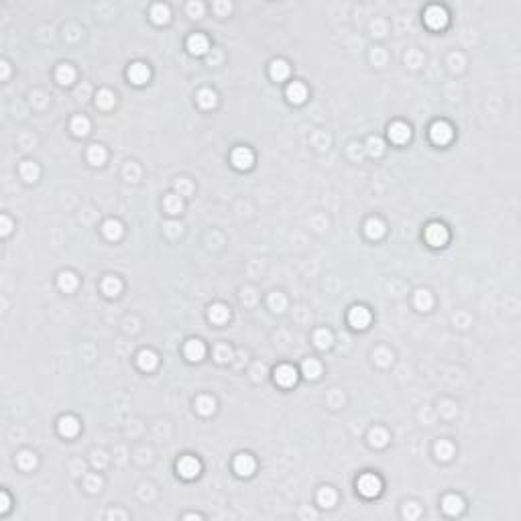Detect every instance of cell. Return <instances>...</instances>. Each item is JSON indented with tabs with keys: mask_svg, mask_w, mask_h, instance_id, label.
Instances as JSON below:
<instances>
[{
	"mask_svg": "<svg viewBox=\"0 0 521 521\" xmlns=\"http://www.w3.org/2000/svg\"><path fill=\"white\" fill-rule=\"evenodd\" d=\"M430 137L436 145H446L450 139H452V127L448 122H434L432 129H430Z\"/></svg>",
	"mask_w": 521,
	"mask_h": 521,
	"instance_id": "obj_7",
	"label": "cell"
},
{
	"mask_svg": "<svg viewBox=\"0 0 521 521\" xmlns=\"http://www.w3.org/2000/svg\"><path fill=\"white\" fill-rule=\"evenodd\" d=\"M163 204H165V210H167L169 214H179V212H181V208H183V204H181V198H179V196H173V194H171V196H167Z\"/></svg>",
	"mask_w": 521,
	"mask_h": 521,
	"instance_id": "obj_36",
	"label": "cell"
},
{
	"mask_svg": "<svg viewBox=\"0 0 521 521\" xmlns=\"http://www.w3.org/2000/svg\"><path fill=\"white\" fill-rule=\"evenodd\" d=\"M55 78H57V82L59 84H64V86H70L72 82H74V78H76V72H74V68L72 66H59L57 68V72H55Z\"/></svg>",
	"mask_w": 521,
	"mask_h": 521,
	"instance_id": "obj_23",
	"label": "cell"
},
{
	"mask_svg": "<svg viewBox=\"0 0 521 521\" xmlns=\"http://www.w3.org/2000/svg\"><path fill=\"white\" fill-rule=\"evenodd\" d=\"M348 322H350L352 328L362 330V328L369 326L371 314H369V310H366V308H362V305H354V308L348 312Z\"/></svg>",
	"mask_w": 521,
	"mask_h": 521,
	"instance_id": "obj_6",
	"label": "cell"
},
{
	"mask_svg": "<svg viewBox=\"0 0 521 521\" xmlns=\"http://www.w3.org/2000/svg\"><path fill=\"white\" fill-rule=\"evenodd\" d=\"M120 289H122V283H120V279L118 277H106L104 281H102V291L106 293V295H118L120 293Z\"/></svg>",
	"mask_w": 521,
	"mask_h": 521,
	"instance_id": "obj_26",
	"label": "cell"
},
{
	"mask_svg": "<svg viewBox=\"0 0 521 521\" xmlns=\"http://www.w3.org/2000/svg\"><path fill=\"white\" fill-rule=\"evenodd\" d=\"M413 301H415V308L417 310H421V312H427L432 308V293L430 291H425V289H419L417 293H415V297H413Z\"/></svg>",
	"mask_w": 521,
	"mask_h": 521,
	"instance_id": "obj_20",
	"label": "cell"
},
{
	"mask_svg": "<svg viewBox=\"0 0 521 521\" xmlns=\"http://www.w3.org/2000/svg\"><path fill=\"white\" fill-rule=\"evenodd\" d=\"M216 358L218 360H228L230 358V348L228 346H218L216 348Z\"/></svg>",
	"mask_w": 521,
	"mask_h": 521,
	"instance_id": "obj_44",
	"label": "cell"
},
{
	"mask_svg": "<svg viewBox=\"0 0 521 521\" xmlns=\"http://www.w3.org/2000/svg\"><path fill=\"white\" fill-rule=\"evenodd\" d=\"M216 11H218V13H228V11H230V5H224V3H218V5H216Z\"/></svg>",
	"mask_w": 521,
	"mask_h": 521,
	"instance_id": "obj_49",
	"label": "cell"
},
{
	"mask_svg": "<svg viewBox=\"0 0 521 521\" xmlns=\"http://www.w3.org/2000/svg\"><path fill=\"white\" fill-rule=\"evenodd\" d=\"M72 131H74L78 137L88 135V131H90V122H88V118H86V116H76V118L72 120Z\"/></svg>",
	"mask_w": 521,
	"mask_h": 521,
	"instance_id": "obj_30",
	"label": "cell"
},
{
	"mask_svg": "<svg viewBox=\"0 0 521 521\" xmlns=\"http://www.w3.org/2000/svg\"><path fill=\"white\" fill-rule=\"evenodd\" d=\"M320 373H322V366H320L318 360L310 358V360H305V362H303V375L308 377V379H318Z\"/></svg>",
	"mask_w": 521,
	"mask_h": 521,
	"instance_id": "obj_28",
	"label": "cell"
},
{
	"mask_svg": "<svg viewBox=\"0 0 521 521\" xmlns=\"http://www.w3.org/2000/svg\"><path fill=\"white\" fill-rule=\"evenodd\" d=\"M381 151H383V143L379 139H371L369 141V153H371V155H381Z\"/></svg>",
	"mask_w": 521,
	"mask_h": 521,
	"instance_id": "obj_41",
	"label": "cell"
},
{
	"mask_svg": "<svg viewBox=\"0 0 521 521\" xmlns=\"http://www.w3.org/2000/svg\"><path fill=\"white\" fill-rule=\"evenodd\" d=\"M436 454H438V458H442V460H448V458H452V454H454V448H452V444L450 442H440L438 446H436Z\"/></svg>",
	"mask_w": 521,
	"mask_h": 521,
	"instance_id": "obj_38",
	"label": "cell"
},
{
	"mask_svg": "<svg viewBox=\"0 0 521 521\" xmlns=\"http://www.w3.org/2000/svg\"><path fill=\"white\" fill-rule=\"evenodd\" d=\"M88 161H90L92 165H102V163L106 161V151H104V147L92 145V147L88 149Z\"/></svg>",
	"mask_w": 521,
	"mask_h": 521,
	"instance_id": "obj_22",
	"label": "cell"
},
{
	"mask_svg": "<svg viewBox=\"0 0 521 521\" xmlns=\"http://www.w3.org/2000/svg\"><path fill=\"white\" fill-rule=\"evenodd\" d=\"M196 409L202 415H210L214 409H216V401H214L212 397H208V395H202V397H198V399H196Z\"/></svg>",
	"mask_w": 521,
	"mask_h": 521,
	"instance_id": "obj_24",
	"label": "cell"
},
{
	"mask_svg": "<svg viewBox=\"0 0 521 521\" xmlns=\"http://www.w3.org/2000/svg\"><path fill=\"white\" fill-rule=\"evenodd\" d=\"M102 230H104L106 238H110V240H118V238L122 236V224L116 222V220H108Z\"/></svg>",
	"mask_w": 521,
	"mask_h": 521,
	"instance_id": "obj_27",
	"label": "cell"
},
{
	"mask_svg": "<svg viewBox=\"0 0 521 521\" xmlns=\"http://www.w3.org/2000/svg\"><path fill=\"white\" fill-rule=\"evenodd\" d=\"M11 232V220L7 216H3V234H9Z\"/></svg>",
	"mask_w": 521,
	"mask_h": 521,
	"instance_id": "obj_48",
	"label": "cell"
},
{
	"mask_svg": "<svg viewBox=\"0 0 521 521\" xmlns=\"http://www.w3.org/2000/svg\"><path fill=\"white\" fill-rule=\"evenodd\" d=\"M188 13H190L194 19H198V17H202V13H204V7H202L200 3H190V5H188Z\"/></svg>",
	"mask_w": 521,
	"mask_h": 521,
	"instance_id": "obj_43",
	"label": "cell"
},
{
	"mask_svg": "<svg viewBox=\"0 0 521 521\" xmlns=\"http://www.w3.org/2000/svg\"><path fill=\"white\" fill-rule=\"evenodd\" d=\"M21 175H23L27 181H35L37 175H39V167H37L35 163H31V161H25V163L21 165Z\"/></svg>",
	"mask_w": 521,
	"mask_h": 521,
	"instance_id": "obj_35",
	"label": "cell"
},
{
	"mask_svg": "<svg viewBox=\"0 0 521 521\" xmlns=\"http://www.w3.org/2000/svg\"><path fill=\"white\" fill-rule=\"evenodd\" d=\"M287 98H289V102H293V104H301L305 98H308V90H305L303 84L293 82V84L287 86Z\"/></svg>",
	"mask_w": 521,
	"mask_h": 521,
	"instance_id": "obj_13",
	"label": "cell"
},
{
	"mask_svg": "<svg viewBox=\"0 0 521 521\" xmlns=\"http://www.w3.org/2000/svg\"><path fill=\"white\" fill-rule=\"evenodd\" d=\"M9 76V64H3V78Z\"/></svg>",
	"mask_w": 521,
	"mask_h": 521,
	"instance_id": "obj_50",
	"label": "cell"
},
{
	"mask_svg": "<svg viewBox=\"0 0 521 521\" xmlns=\"http://www.w3.org/2000/svg\"><path fill=\"white\" fill-rule=\"evenodd\" d=\"M17 462H19L21 468L31 470V468L37 464V458H35V454H31V452H21V454L17 456Z\"/></svg>",
	"mask_w": 521,
	"mask_h": 521,
	"instance_id": "obj_34",
	"label": "cell"
},
{
	"mask_svg": "<svg viewBox=\"0 0 521 521\" xmlns=\"http://www.w3.org/2000/svg\"><path fill=\"white\" fill-rule=\"evenodd\" d=\"M425 240L432 244V247H442V244H446V240H448V230H446V226L444 224H438V222H434V224H430L425 228Z\"/></svg>",
	"mask_w": 521,
	"mask_h": 521,
	"instance_id": "obj_3",
	"label": "cell"
},
{
	"mask_svg": "<svg viewBox=\"0 0 521 521\" xmlns=\"http://www.w3.org/2000/svg\"><path fill=\"white\" fill-rule=\"evenodd\" d=\"M204 354H206V348L200 340H188L186 342V356L190 360H202Z\"/></svg>",
	"mask_w": 521,
	"mask_h": 521,
	"instance_id": "obj_15",
	"label": "cell"
},
{
	"mask_svg": "<svg viewBox=\"0 0 521 521\" xmlns=\"http://www.w3.org/2000/svg\"><path fill=\"white\" fill-rule=\"evenodd\" d=\"M387 440H389V436H387V432L383 430V427H375V430L371 432V444L373 446L381 448V446L387 444Z\"/></svg>",
	"mask_w": 521,
	"mask_h": 521,
	"instance_id": "obj_37",
	"label": "cell"
},
{
	"mask_svg": "<svg viewBox=\"0 0 521 521\" xmlns=\"http://www.w3.org/2000/svg\"><path fill=\"white\" fill-rule=\"evenodd\" d=\"M208 316H210V320H212L214 324H224V322L228 320L230 314H228V308H226V305L216 303V305H212V308H210V314H208Z\"/></svg>",
	"mask_w": 521,
	"mask_h": 521,
	"instance_id": "obj_19",
	"label": "cell"
},
{
	"mask_svg": "<svg viewBox=\"0 0 521 521\" xmlns=\"http://www.w3.org/2000/svg\"><path fill=\"white\" fill-rule=\"evenodd\" d=\"M389 137H391L393 143H399V145H401V143L409 141L411 131H409L407 125H403V122H395V125L389 127Z\"/></svg>",
	"mask_w": 521,
	"mask_h": 521,
	"instance_id": "obj_12",
	"label": "cell"
},
{
	"mask_svg": "<svg viewBox=\"0 0 521 521\" xmlns=\"http://www.w3.org/2000/svg\"><path fill=\"white\" fill-rule=\"evenodd\" d=\"M200 470H202V464H200L198 458H194V456H183V458H179L177 472H179L183 478H194V476L200 474Z\"/></svg>",
	"mask_w": 521,
	"mask_h": 521,
	"instance_id": "obj_2",
	"label": "cell"
},
{
	"mask_svg": "<svg viewBox=\"0 0 521 521\" xmlns=\"http://www.w3.org/2000/svg\"><path fill=\"white\" fill-rule=\"evenodd\" d=\"M151 17H153V21H155V23L163 25V23L169 21V9L165 5H155L151 9Z\"/></svg>",
	"mask_w": 521,
	"mask_h": 521,
	"instance_id": "obj_32",
	"label": "cell"
},
{
	"mask_svg": "<svg viewBox=\"0 0 521 521\" xmlns=\"http://www.w3.org/2000/svg\"><path fill=\"white\" fill-rule=\"evenodd\" d=\"M232 163L236 169H251L253 163H255V157H253V151L247 149V147H238L232 151Z\"/></svg>",
	"mask_w": 521,
	"mask_h": 521,
	"instance_id": "obj_4",
	"label": "cell"
},
{
	"mask_svg": "<svg viewBox=\"0 0 521 521\" xmlns=\"http://www.w3.org/2000/svg\"><path fill=\"white\" fill-rule=\"evenodd\" d=\"M80 432V421L72 415H66L59 419V434L66 436V438H74L76 434Z\"/></svg>",
	"mask_w": 521,
	"mask_h": 521,
	"instance_id": "obj_11",
	"label": "cell"
},
{
	"mask_svg": "<svg viewBox=\"0 0 521 521\" xmlns=\"http://www.w3.org/2000/svg\"><path fill=\"white\" fill-rule=\"evenodd\" d=\"M137 362H139V366H141L143 371H153V369H155V366H157L159 358H157V354L153 352V350H143V352L139 354Z\"/></svg>",
	"mask_w": 521,
	"mask_h": 521,
	"instance_id": "obj_14",
	"label": "cell"
},
{
	"mask_svg": "<svg viewBox=\"0 0 521 521\" xmlns=\"http://www.w3.org/2000/svg\"><path fill=\"white\" fill-rule=\"evenodd\" d=\"M100 484H102L100 476H88V478H86V488H88V491H92V493L98 491Z\"/></svg>",
	"mask_w": 521,
	"mask_h": 521,
	"instance_id": "obj_40",
	"label": "cell"
},
{
	"mask_svg": "<svg viewBox=\"0 0 521 521\" xmlns=\"http://www.w3.org/2000/svg\"><path fill=\"white\" fill-rule=\"evenodd\" d=\"M289 76V66H287V61H283V59H275L273 64H271V78L273 80H285Z\"/></svg>",
	"mask_w": 521,
	"mask_h": 521,
	"instance_id": "obj_17",
	"label": "cell"
},
{
	"mask_svg": "<svg viewBox=\"0 0 521 521\" xmlns=\"http://www.w3.org/2000/svg\"><path fill=\"white\" fill-rule=\"evenodd\" d=\"M356 486H358V493L360 495H364V497H377L379 493H381V478L377 476V474H371V472H366V474H362L360 478H358V482H356Z\"/></svg>",
	"mask_w": 521,
	"mask_h": 521,
	"instance_id": "obj_1",
	"label": "cell"
},
{
	"mask_svg": "<svg viewBox=\"0 0 521 521\" xmlns=\"http://www.w3.org/2000/svg\"><path fill=\"white\" fill-rule=\"evenodd\" d=\"M198 104L202 106V108H212L214 104H216V94H214L212 90H200V94H198Z\"/></svg>",
	"mask_w": 521,
	"mask_h": 521,
	"instance_id": "obj_31",
	"label": "cell"
},
{
	"mask_svg": "<svg viewBox=\"0 0 521 521\" xmlns=\"http://www.w3.org/2000/svg\"><path fill=\"white\" fill-rule=\"evenodd\" d=\"M96 104H98L100 108H104V110L112 108V106H114V94H112L110 90H100L98 96H96Z\"/></svg>",
	"mask_w": 521,
	"mask_h": 521,
	"instance_id": "obj_33",
	"label": "cell"
},
{
	"mask_svg": "<svg viewBox=\"0 0 521 521\" xmlns=\"http://www.w3.org/2000/svg\"><path fill=\"white\" fill-rule=\"evenodd\" d=\"M275 381H277L279 385H283V387H291L297 381V373H295L293 366L281 364V366H277V371H275Z\"/></svg>",
	"mask_w": 521,
	"mask_h": 521,
	"instance_id": "obj_8",
	"label": "cell"
},
{
	"mask_svg": "<svg viewBox=\"0 0 521 521\" xmlns=\"http://www.w3.org/2000/svg\"><path fill=\"white\" fill-rule=\"evenodd\" d=\"M364 232L369 238H381L385 234V224L379 218H371L369 222L364 224Z\"/></svg>",
	"mask_w": 521,
	"mask_h": 521,
	"instance_id": "obj_18",
	"label": "cell"
},
{
	"mask_svg": "<svg viewBox=\"0 0 521 521\" xmlns=\"http://www.w3.org/2000/svg\"><path fill=\"white\" fill-rule=\"evenodd\" d=\"M314 340H316V344H318L320 348H328V346L332 344V334H330L328 330H318Z\"/></svg>",
	"mask_w": 521,
	"mask_h": 521,
	"instance_id": "obj_39",
	"label": "cell"
},
{
	"mask_svg": "<svg viewBox=\"0 0 521 521\" xmlns=\"http://www.w3.org/2000/svg\"><path fill=\"white\" fill-rule=\"evenodd\" d=\"M175 186H177V190L183 192V194H190V192H192V183L186 181V179H179V181L175 183Z\"/></svg>",
	"mask_w": 521,
	"mask_h": 521,
	"instance_id": "obj_45",
	"label": "cell"
},
{
	"mask_svg": "<svg viewBox=\"0 0 521 521\" xmlns=\"http://www.w3.org/2000/svg\"><path fill=\"white\" fill-rule=\"evenodd\" d=\"M188 49L192 51V53H196V55H202V53H206L208 51V39L204 37V35H192L190 39H188Z\"/></svg>",
	"mask_w": 521,
	"mask_h": 521,
	"instance_id": "obj_16",
	"label": "cell"
},
{
	"mask_svg": "<svg viewBox=\"0 0 521 521\" xmlns=\"http://www.w3.org/2000/svg\"><path fill=\"white\" fill-rule=\"evenodd\" d=\"M234 470H236L240 476H249V474H253V470H255V460H253V456H249V454H238V456L234 458Z\"/></svg>",
	"mask_w": 521,
	"mask_h": 521,
	"instance_id": "obj_10",
	"label": "cell"
},
{
	"mask_svg": "<svg viewBox=\"0 0 521 521\" xmlns=\"http://www.w3.org/2000/svg\"><path fill=\"white\" fill-rule=\"evenodd\" d=\"M442 507H444V511H446L448 515H456V513L462 511V499L456 497V495H448V497L442 501Z\"/></svg>",
	"mask_w": 521,
	"mask_h": 521,
	"instance_id": "obj_21",
	"label": "cell"
},
{
	"mask_svg": "<svg viewBox=\"0 0 521 521\" xmlns=\"http://www.w3.org/2000/svg\"><path fill=\"white\" fill-rule=\"evenodd\" d=\"M423 19H425L427 27H432V29H442L448 23V15H446V11L442 7H430L425 11Z\"/></svg>",
	"mask_w": 521,
	"mask_h": 521,
	"instance_id": "obj_5",
	"label": "cell"
},
{
	"mask_svg": "<svg viewBox=\"0 0 521 521\" xmlns=\"http://www.w3.org/2000/svg\"><path fill=\"white\" fill-rule=\"evenodd\" d=\"M149 78H151V70H149L145 64H133V66L129 68V80H131L133 84L143 86V84L149 82Z\"/></svg>",
	"mask_w": 521,
	"mask_h": 521,
	"instance_id": "obj_9",
	"label": "cell"
},
{
	"mask_svg": "<svg viewBox=\"0 0 521 521\" xmlns=\"http://www.w3.org/2000/svg\"><path fill=\"white\" fill-rule=\"evenodd\" d=\"M318 501H320V505L322 507H332L334 503H336V493H334V488H330V486H324V488H320V493H318Z\"/></svg>",
	"mask_w": 521,
	"mask_h": 521,
	"instance_id": "obj_29",
	"label": "cell"
},
{
	"mask_svg": "<svg viewBox=\"0 0 521 521\" xmlns=\"http://www.w3.org/2000/svg\"><path fill=\"white\" fill-rule=\"evenodd\" d=\"M59 287L64 291H74L78 287V277L74 273H70V271H64L59 275Z\"/></svg>",
	"mask_w": 521,
	"mask_h": 521,
	"instance_id": "obj_25",
	"label": "cell"
},
{
	"mask_svg": "<svg viewBox=\"0 0 521 521\" xmlns=\"http://www.w3.org/2000/svg\"><path fill=\"white\" fill-rule=\"evenodd\" d=\"M0 503H3V505H0V511L5 513V511L9 509V495H7V493H3V495H0Z\"/></svg>",
	"mask_w": 521,
	"mask_h": 521,
	"instance_id": "obj_47",
	"label": "cell"
},
{
	"mask_svg": "<svg viewBox=\"0 0 521 521\" xmlns=\"http://www.w3.org/2000/svg\"><path fill=\"white\" fill-rule=\"evenodd\" d=\"M417 513H419V509H417V505H415V503H411V505H407V507H405V515H407V517H415Z\"/></svg>",
	"mask_w": 521,
	"mask_h": 521,
	"instance_id": "obj_46",
	"label": "cell"
},
{
	"mask_svg": "<svg viewBox=\"0 0 521 521\" xmlns=\"http://www.w3.org/2000/svg\"><path fill=\"white\" fill-rule=\"evenodd\" d=\"M271 305H273V308H277V312H281V310L285 308V297H283L281 293L273 295V297H271Z\"/></svg>",
	"mask_w": 521,
	"mask_h": 521,
	"instance_id": "obj_42",
	"label": "cell"
}]
</instances>
